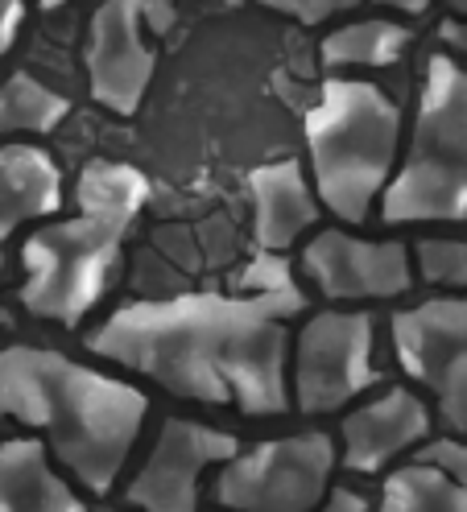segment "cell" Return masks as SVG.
<instances>
[{
	"label": "cell",
	"instance_id": "6da1fadb",
	"mask_svg": "<svg viewBox=\"0 0 467 512\" xmlns=\"http://www.w3.org/2000/svg\"><path fill=\"white\" fill-rule=\"evenodd\" d=\"M302 306L298 285L277 294L207 290L129 302L87 335V347L182 401L236 405L248 418H277L290 405L286 318Z\"/></svg>",
	"mask_w": 467,
	"mask_h": 512
},
{
	"label": "cell",
	"instance_id": "7a4b0ae2",
	"mask_svg": "<svg viewBox=\"0 0 467 512\" xmlns=\"http://www.w3.org/2000/svg\"><path fill=\"white\" fill-rule=\"evenodd\" d=\"M149 397L129 380L87 368L54 347L13 343L0 351V422L38 430L83 488L112 492L145 426Z\"/></svg>",
	"mask_w": 467,
	"mask_h": 512
},
{
	"label": "cell",
	"instance_id": "3957f363",
	"mask_svg": "<svg viewBox=\"0 0 467 512\" xmlns=\"http://www.w3.org/2000/svg\"><path fill=\"white\" fill-rule=\"evenodd\" d=\"M149 199V178L120 162H91L75 182V215L42 223L21 244V306L58 327L91 314L120 265L124 240Z\"/></svg>",
	"mask_w": 467,
	"mask_h": 512
},
{
	"label": "cell",
	"instance_id": "277c9868",
	"mask_svg": "<svg viewBox=\"0 0 467 512\" xmlns=\"http://www.w3.org/2000/svg\"><path fill=\"white\" fill-rule=\"evenodd\" d=\"M401 141L397 104L381 87L360 79H327L306 112L310 178L319 203L348 223H364L368 207L385 195Z\"/></svg>",
	"mask_w": 467,
	"mask_h": 512
},
{
	"label": "cell",
	"instance_id": "5b68a950",
	"mask_svg": "<svg viewBox=\"0 0 467 512\" xmlns=\"http://www.w3.org/2000/svg\"><path fill=\"white\" fill-rule=\"evenodd\" d=\"M385 223L467 219V71L447 54L426 62V87L401 170L381 199Z\"/></svg>",
	"mask_w": 467,
	"mask_h": 512
},
{
	"label": "cell",
	"instance_id": "8992f818",
	"mask_svg": "<svg viewBox=\"0 0 467 512\" xmlns=\"http://www.w3.org/2000/svg\"><path fill=\"white\" fill-rule=\"evenodd\" d=\"M335 471V438L323 430L282 434L228 459L215 500L228 512H315Z\"/></svg>",
	"mask_w": 467,
	"mask_h": 512
},
{
	"label": "cell",
	"instance_id": "52a82bcc",
	"mask_svg": "<svg viewBox=\"0 0 467 512\" xmlns=\"http://www.w3.org/2000/svg\"><path fill=\"white\" fill-rule=\"evenodd\" d=\"M372 318L356 310L310 314L294 339V405L302 413H335L377 384Z\"/></svg>",
	"mask_w": 467,
	"mask_h": 512
},
{
	"label": "cell",
	"instance_id": "ba28073f",
	"mask_svg": "<svg viewBox=\"0 0 467 512\" xmlns=\"http://www.w3.org/2000/svg\"><path fill=\"white\" fill-rule=\"evenodd\" d=\"M397 364L439 397L451 430H467V294L426 298L389 323Z\"/></svg>",
	"mask_w": 467,
	"mask_h": 512
},
{
	"label": "cell",
	"instance_id": "9c48e42d",
	"mask_svg": "<svg viewBox=\"0 0 467 512\" xmlns=\"http://www.w3.org/2000/svg\"><path fill=\"white\" fill-rule=\"evenodd\" d=\"M240 455V438L211 430L203 422L170 418L158 430V442L137 467L129 484V504L141 512H199V479L207 467Z\"/></svg>",
	"mask_w": 467,
	"mask_h": 512
},
{
	"label": "cell",
	"instance_id": "30bf717a",
	"mask_svg": "<svg viewBox=\"0 0 467 512\" xmlns=\"http://www.w3.org/2000/svg\"><path fill=\"white\" fill-rule=\"evenodd\" d=\"M166 25L153 0H108L91 17L87 79L91 95L116 116H133L153 79V50L145 42V21Z\"/></svg>",
	"mask_w": 467,
	"mask_h": 512
},
{
	"label": "cell",
	"instance_id": "8fae6325",
	"mask_svg": "<svg viewBox=\"0 0 467 512\" xmlns=\"http://www.w3.org/2000/svg\"><path fill=\"white\" fill-rule=\"evenodd\" d=\"M302 269L331 302H385L414 285V261L401 240H360L335 228L302 248Z\"/></svg>",
	"mask_w": 467,
	"mask_h": 512
},
{
	"label": "cell",
	"instance_id": "7c38bea8",
	"mask_svg": "<svg viewBox=\"0 0 467 512\" xmlns=\"http://www.w3.org/2000/svg\"><path fill=\"white\" fill-rule=\"evenodd\" d=\"M426 434H430L426 401L410 389H389L356 405L344 418V426H339V455H344V467L372 475L389 467L397 455L414 451L418 442H426Z\"/></svg>",
	"mask_w": 467,
	"mask_h": 512
},
{
	"label": "cell",
	"instance_id": "4fadbf2b",
	"mask_svg": "<svg viewBox=\"0 0 467 512\" xmlns=\"http://www.w3.org/2000/svg\"><path fill=\"white\" fill-rule=\"evenodd\" d=\"M248 190H253L257 252H286L306 228H315L319 199L310 190V182L302 178L298 162H273V166L253 170Z\"/></svg>",
	"mask_w": 467,
	"mask_h": 512
},
{
	"label": "cell",
	"instance_id": "5bb4252c",
	"mask_svg": "<svg viewBox=\"0 0 467 512\" xmlns=\"http://www.w3.org/2000/svg\"><path fill=\"white\" fill-rule=\"evenodd\" d=\"M0 512H87L38 438L0 442Z\"/></svg>",
	"mask_w": 467,
	"mask_h": 512
},
{
	"label": "cell",
	"instance_id": "9a60e30c",
	"mask_svg": "<svg viewBox=\"0 0 467 512\" xmlns=\"http://www.w3.org/2000/svg\"><path fill=\"white\" fill-rule=\"evenodd\" d=\"M62 207V174L34 145H0V240Z\"/></svg>",
	"mask_w": 467,
	"mask_h": 512
},
{
	"label": "cell",
	"instance_id": "2e32d148",
	"mask_svg": "<svg viewBox=\"0 0 467 512\" xmlns=\"http://www.w3.org/2000/svg\"><path fill=\"white\" fill-rule=\"evenodd\" d=\"M381 512H467V488L430 463H406L385 479Z\"/></svg>",
	"mask_w": 467,
	"mask_h": 512
},
{
	"label": "cell",
	"instance_id": "e0dca14e",
	"mask_svg": "<svg viewBox=\"0 0 467 512\" xmlns=\"http://www.w3.org/2000/svg\"><path fill=\"white\" fill-rule=\"evenodd\" d=\"M410 46V34L393 21H352L323 42L327 67H389Z\"/></svg>",
	"mask_w": 467,
	"mask_h": 512
},
{
	"label": "cell",
	"instance_id": "ac0fdd59",
	"mask_svg": "<svg viewBox=\"0 0 467 512\" xmlns=\"http://www.w3.org/2000/svg\"><path fill=\"white\" fill-rule=\"evenodd\" d=\"M67 100L34 75H9L0 83V137L5 133H50L67 116Z\"/></svg>",
	"mask_w": 467,
	"mask_h": 512
},
{
	"label": "cell",
	"instance_id": "d6986e66",
	"mask_svg": "<svg viewBox=\"0 0 467 512\" xmlns=\"http://www.w3.org/2000/svg\"><path fill=\"white\" fill-rule=\"evenodd\" d=\"M418 252V273L430 285H447V290H467V244L459 240H422Z\"/></svg>",
	"mask_w": 467,
	"mask_h": 512
},
{
	"label": "cell",
	"instance_id": "ffe728a7",
	"mask_svg": "<svg viewBox=\"0 0 467 512\" xmlns=\"http://www.w3.org/2000/svg\"><path fill=\"white\" fill-rule=\"evenodd\" d=\"M277 290H294V277L282 252H257L248 269L240 273V294H277Z\"/></svg>",
	"mask_w": 467,
	"mask_h": 512
},
{
	"label": "cell",
	"instance_id": "44dd1931",
	"mask_svg": "<svg viewBox=\"0 0 467 512\" xmlns=\"http://www.w3.org/2000/svg\"><path fill=\"white\" fill-rule=\"evenodd\" d=\"M418 463L439 467L447 479H455L459 488H467V442L459 438H434L418 451Z\"/></svg>",
	"mask_w": 467,
	"mask_h": 512
},
{
	"label": "cell",
	"instance_id": "7402d4cb",
	"mask_svg": "<svg viewBox=\"0 0 467 512\" xmlns=\"http://www.w3.org/2000/svg\"><path fill=\"white\" fill-rule=\"evenodd\" d=\"M261 5H269V9H277V13H290V17H298V21H323V17H331V13L352 9L356 0H261Z\"/></svg>",
	"mask_w": 467,
	"mask_h": 512
},
{
	"label": "cell",
	"instance_id": "603a6c76",
	"mask_svg": "<svg viewBox=\"0 0 467 512\" xmlns=\"http://www.w3.org/2000/svg\"><path fill=\"white\" fill-rule=\"evenodd\" d=\"M315 512H368V500L360 492H352V488H335V492H327L319 500Z\"/></svg>",
	"mask_w": 467,
	"mask_h": 512
},
{
	"label": "cell",
	"instance_id": "cb8c5ba5",
	"mask_svg": "<svg viewBox=\"0 0 467 512\" xmlns=\"http://www.w3.org/2000/svg\"><path fill=\"white\" fill-rule=\"evenodd\" d=\"M17 25H21V0H0V58L9 54V46L17 38Z\"/></svg>",
	"mask_w": 467,
	"mask_h": 512
},
{
	"label": "cell",
	"instance_id": "d4e9b609",
	"mask_svg": "<svg viewBox=\"0 0 467 512\" xmlns=\"http://www.w3.org/2000/svg\"><path fill=\"white\" fill-rule=\"evenodd\" d=\"M443 42H447L451 50H463V54H467V17L443 25Z\"/></svg>",
	"mask_w": 467,
	"mask_h": 512
},
{
	"label": "cell",
	"instance_id": "484cf974",
	"mask_svg": "<svg viewBox=\"0 0 467 512\" xmlns=\"http://www.w3.org/2000/svg\"><path fill=\"white\" fill-rule=\"evenodd\" d=\"M377 5H385V9H401V13H422V9H426V0H377Z\"/></svg>",
	"mask_w": 467,
	"mask_h": 512
},
{
	"label": "cell",
	"instance_id": "4316f807",
	"mask_svg": "<svg viewBox=\"0 0 467 512\" xmlns=\"http://www.w3.org/2000/svg\"><path fill=\"white\" fill-rule=\"evenodd\" d=\"M0 269H5V248H0ZM0 327H9V314L0 310Z\"/></svg>",
	"mask_w": 467,
	"mask_h": 512
},
{
	"label": "cell",
	"instance_id": "83f0119b",
	"mask_svg": "<svg viewBox=\"0 0 467 512\" xmlns=\"http://www.w3.org/2000/svg\"><path fill=\"white\" fill-rule=\"evenodd\" d=\"M447 5H451L455 13H463V17H467V0H447Z\"/></svg>",
	"mask_w": 467,
	"mask_h": 512
},
{
	"label": "cell",
	"instance_id": "f1b7e54d",
	"mask_svg": "<svg viewBox=\"0 0 467 512\" xmlns=\"http://www.w3.org/2000/svg\"><path fill=\"white\" fill-rule=\"evenodd\" d=\"M42 5H46V9H58V5H67V0H42Z\"/></svg>",
	"mask_w": 467,
	"mask_h": 512
}]
</instances>
